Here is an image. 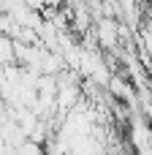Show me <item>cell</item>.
<instances>
[{"label": "cell", "mask_w": 152, "mask_h": 155, "mask_svg": "<svg viewBox=\"0 0 152 155\" xmlns=\"http://www.w3.org/2000/svg\"><path fill=\"white\" fill-rule=\"evenodd\" d=\"M8 65H19L16 63V41L5 33H0V68Z\"/></svg>", "instance_id": "1"}]
</instances>
